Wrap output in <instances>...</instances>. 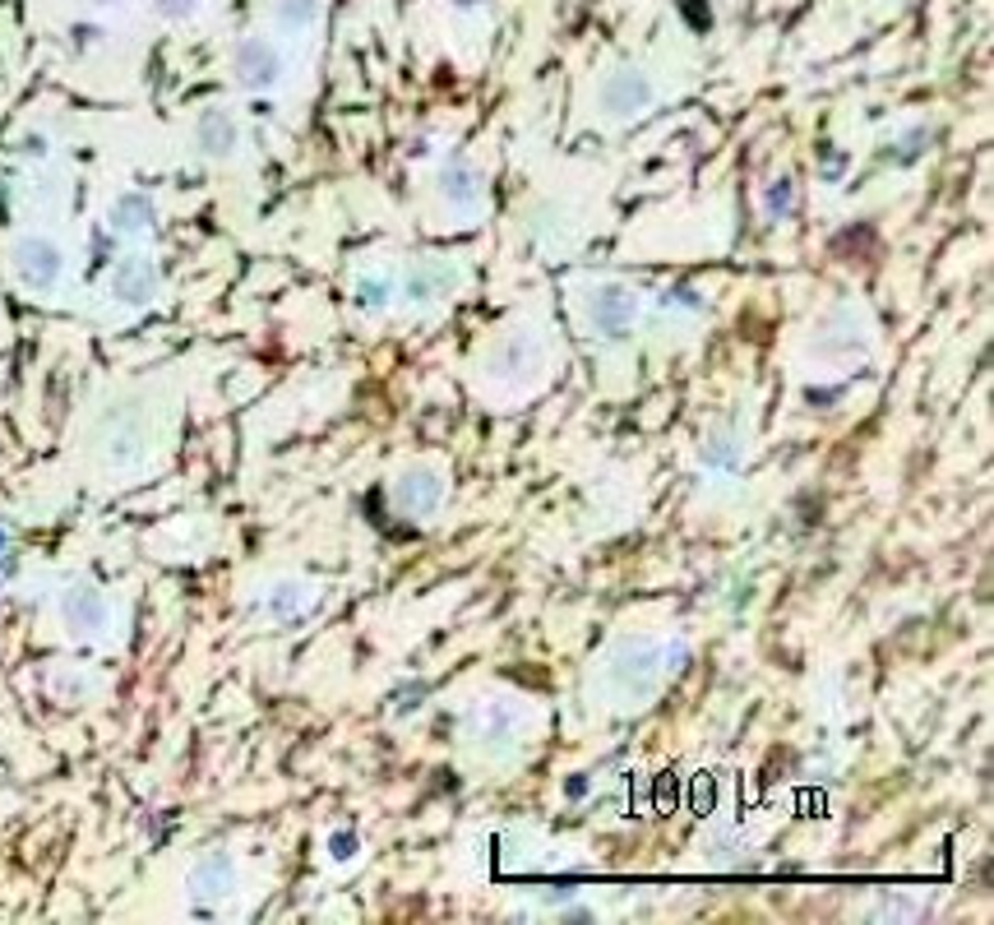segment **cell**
Wrapping results in <instances>:
<instances>
[{
	"mask_svg": "<svg viewBox=\"0 0 994 925\" xmlns=\"http://www.w3.org/2000/svg\"><path fill=\"white\" fill-rule=\"evenodd\" d=\"M639 102H648V84L634 80V74H624V80H615V84L607 89V107H611V112H634Z\"/></svg>",
	"mask_w": 994,
	"mask_h": 925,
	"instance_id": "9",
	"label": "cell"
},
{
	"mask_svg": "<svg viewBox=\"0 0 994 925\" xmlns=\"http://www.w3.org/2000/svg\"><path fill=\"white\" fill-rule=\"evenodd\" d=\"M61 615H65V625L74 630V634H97V630H107V597L97 593L93 583H74L70 593L61 597Z\"/></svg>",
	"mask_w": 994,
	"mask_h": 925,
	"instance_id": "2",
	"label": "cell"
},
{
	"mask_svg": "<svg viewBox=\"0 0 994 925\" xmlns=\"http://www.w3.org/2000/svg\"><path fill=\"white\" fill-rule=\"evenodd\" d=\"M112 297L121 305H148L158 297V269H153V260H121L112 269Z\"/></svg>",
	"mask_w": 994,
	"mask_h": 925,
	"instance_id": "3",
	"label": "cell"
},
{
	"mask_svg": "<svg viewBox=\"0 0 994 925\" xmlns=\"http://www.w3.org/2000/svg\"><path fill=\"white\" fill-rule=\"evenodd\" d=\"M237 139H241V131L227 112H204L199 125H195V144L208 153V158H227V153L237 148Z\"/></svg>",
	"mask_w": 994,
	"mask_h": 925,
	"instance_id": "5",
	"label": "cell"
},
{
	"mask_svg": "<svg viewBox=\"0 0 994 925\" xmlns=\"http://www.w3.org/2000/svg\"><path fill=\"white\" fill-rule=\"evenodd\" d=\"M231 884V856L227 852H208L195 870H190V893L195 897H222Z\"/></svg>",
	"mask_w": 994,
	"mask_h": 925,
	"instance_id": "8",
	"label": "cell"
},
{
	"mask_svg": "<svg viewBox=\"0 0 994 925\" xmlns=\"http://www.w3.org/2000/svg\"><path fill=\"white\" fill-rule=\"evenodd\" d=\"M6 547H10V537H6V528H0V551H6Z\"/></svg>",
	"mask_w": 994,
	"mask_h": 925,
	"instance_id": "16",
	"label": "cell"
},
{
	"mask_svg": "<svg viewBox=\"0 0 994 925\" xmlns=\"http://www.w3.org/2000/svg\"><path fill=\"white\" fill-rule=\"evenodd\" d=\"M435 500H439V481L435 477H407V486H403V505L407 509H435Z\"/></svg>",
	"mask_w": 994,
	"mask_h": 925,
	"instance_id": "10",
	"label": "cell"
},
{
	"mask_svg": "<svg viewBox=\"0 0 994 925\" xmlns=\"http://www.w3.org/2000/svg\"><path fill=\"white\" fill-rule=\"evenodd\" d=\"M292 606H297V588H278V597L269 602V611H273V615H287Z\"/></svg>",
	"mask_w": 994,
	"mask_h": 925,
	"instance_id": "14",
	"label": "cell"
},
{
	"mask_svg": "<svg viewBox=\"0 0 994 925\" xmlns=\"http://www.w3.org/2000/svg\"><path fill=\"white\" fill-rule=\"evenodd\" d=\"M630 320H634V297H630V292H624V288L597 292V301H592V324H597L601 333H620Z\"/></svg>",
	"mask_w": 994,
	"mask_h": 925,
	"instance_id": "7",
	"label": "cell"
},
{
	"mask_svg": "<svg viewBox=\"0 0 994 925\" xmlns=\"http://www.w3.org/2000/svg\"><path fill=\"white\" fill-rule=\"evenodd\" d=\"M153 199L148 195H121L116 204H112V231L116 237H144V231H153Z\"/></svg>",
	"mask_w": 994,
	"mask_h": 925,
	"instance_id": "6",
	"label": "cell"
},
{
	"mask_svg": "<svg viewBox=\"0 0 994 925\" xmlns=\"http://www.w3.org/2000/svg\"><path fill=\"white\" fill-rule=\"evenodd\" d=\"M384 292H389L384 282H361V305H365V311H371V305H375V311H384Z\"/></svg>",
	"mask_w": 994,
	"mask_h": 925,
	"instance_id": "13",
	"label": "cell"
},
{
	"mask_svg": "<svg viewBox=\"0 0 994 925\" xmlns=\"http://www.w3.org/2000/svg\"><path fill=\"white\" fill-rule=\"evenodd\" d=\"M278 14H282V23H292V29H297V23L315 19V0H282Z\"/></svg>",
	"mask_w": 994,
	"mask_h": 925,
	"instance_id": "11",
	"label": "cell"
},
{
	"mask_svg": "<svg viewBox=\"0 0 994 925\" xmlns=\"http://www.w3.org/2000/svg\"><path fill=\"white\" fill-rule=\"evenodd\" d=\"M352 846H356V838H352V833L333 838V856H338V861H348V856H352Z\"/></svg>",
	"mask_w": 994,
	"mask_h": 925,
	"instance_id": "15",
	"label": "cell"
},
{
	"mask_svg": "<svg viewBox=\"0 0 994 925\" xmlns=\"http://www.w3.org/2000/svg\"><path fill=\"white\" fill-rule=\"evenodd\" d=\"M153 10L163 19H190L199 10V0H153Z\"/></svg>",
	"mask_w": 994,
	"mask_h": 925,
	"instance_id": "12",
	"label": "cell"
},
{
	"mask_svg": "<svg viewBox=\"0 0 994 925\" xmlns=\"http://www.w3.org/2000/svg\"><path fill=\"white\" fill-rule=\"evenodd\" d=\"M65 273V254L51 246L46 237H23L14 246V278L33 292H51Z\"/></svg>",
	"mask_w": 994,
	"mask_h": 925,
	"instance_id": "1",
	"label": "cell"
},
{
	"mask_svg": "<svg viewBox=\"0 0 994 925\" xmlns=\"http://www.w3.org/2000/svg\"><path fill=\"white\" fill-rule=\"evenodd\" d=\"M231 70L246 89H269L278 80V51L259 38H246L237 51H231Z\"/></svg>",
	"mask_w": 994,
	"mask_h": 925,
	"instance_id": "4",
	"label": "cell"
},
{
	"mask_svg": "<svg viewBox=\"0 0 994 925\" xmlns=\"http://www.w3.org/2000/svg\"><path fill=\"white\" fill-rule=\"evenodd\" d=\"M89 6H116V0H89Z\"/></svg>",
	"mask_w": 994,
	"mask_h": 925,
	"instance_id": "17",
	"label": "cell"
}]
</instances>
